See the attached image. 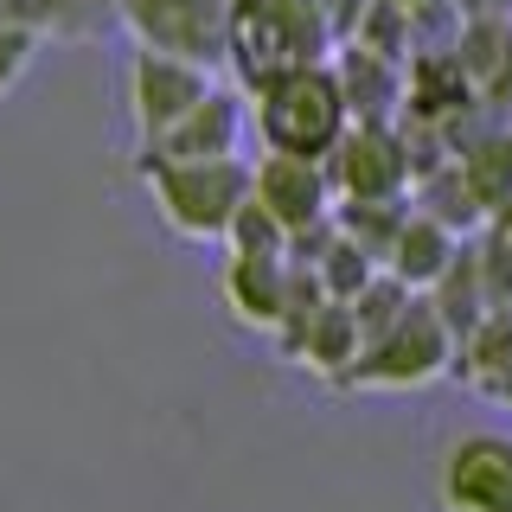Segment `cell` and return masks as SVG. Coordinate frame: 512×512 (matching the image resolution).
Here are the masks:
<instances>
[{
    "mask_svg": "<svg viewBox=\"0 0 512 512\" xmlns=\"http://www.w3.org/2000/svg\"><path fill=\"white\" fill-rule=\"evenodd\" d=\"M333 52H340V32L320 0H231L224 64L244 90H263L269 77L301 71V64H327Z\"/></svg>",
    "mask_w": 512,
    "mask_h": 512,
    "instance_id": "6da1fadb",
    "label": "cell"
},
{
    "mask_svg": "<svg viewBox=\"0 0 512 512\" xmlns=\"http://www.w3.org/2000/svg\"><path fill=\"white\" fill-rule=\"evenodd\" d=\"M135 180L180 244H224L250 199V160H135Z\"/></svg>",
    "mask_w": 512,
    "mask_h": 512,
    "instance_id": "7a4b0ae2",
    "label": "cell"
},
{
    "mask_svg": "<svg viewBox=\"0 0 512 512\" xmlns=\"http://www.w3.org/2000/svg\"><path fill=\"white\" fill-rule=\"evenodd\" d=\"M250 109H256V135H263V148L308 154V160H327L346 141V128H352V103L340 90L333 58L269 77L263 90H250Z\"/></svg>",
    "mask_w": 512,
    "mask_h": 512,
    "instance_id": "3957f363",
    "label": "cell"
},
{
    "mask_svg": "<svg viewBox=\"0 0 512 512\" xmlns=\"http://www.w3.org/2000/svg\"><path fill=\"white\" fill-rule=\"evenodd\" d=\"M455 327L436 314V301L416 295L410 314L397 320L384 340H372L359 352V365L340 378V391H378V397H404V391H423V384H436L455 372Z\"/></svg>",
    "mask_w": 512,
    "mask_h": 512,
    "instance_id": "277c9868",
    "label": "cell"
},
{
    "mask_svg": "<svg viewBox=\"0 0 512 512\" xmlns=\"http://www.w3.org/2000/svg\"><path fill=\"white\" fill-rule=\"evenodd\" d=\"M436 512H512V436L461 429L436 455Z\"/></svg>",
    "mask_w": 512,
    "mask_h": 512,
    "instance_id": "5b68a950",
    "label": "cell"
},
{
    "mask_svg": "<svg viewBox=\"0 0 512 512\" xmlns=\"http://www.w3.org/2000/svg\"><path fill=\"white\" fill-rule=\"evenodd\" d=\"M212 64H199V58H180V52H160V45H135V58H128V122H135V135L141 141H154V135H167L173 122L186 116L199 96H212Z\"/></svg>",
    "mask_w": 512,
    "mask_h": 512,
    "instance_id": "8992f818",
    "label": "cell"
},
{
    "mask_svg": "<svg viewBox=\"0 0 512 512\" xmlns=\"http://www.w3.org/2000/svg\"><path fill=\"white\" fill-rule=\"evenodd\" d=\"M327 173L340 199H404L416 186L410 135L397 122H352L346 141L327 154Z\"/></svg>",
    "mask_w": 512,
    "mask_h": 512,
    "instance_id": "52a82bcc",
    "label": "cell"
},
{
    "mask_svg": "<svg viewBox=\"0 0 512 512\" xmlns=\"http://www.w3.org/2000/svg\"><path fill=\"white\" fill-rule=\"evenodd\" d=\"M122 26L135 45H160L199 64H224V26H231V0H116Z\"/></svg>",
    "mask_w": 512,
    "mask_h": 512,
    "instance_id": "ba28073f",
    "label": "cell"
},
{
    "mask_svg": "<svg viewBox=\"0 0 512 512\" xmlns=\"http://www.w3.org/2000/svg\"><path fill=\"white\" fill-rule=\"evenodd\" d=\"M256 128V109H250V90H224L212 84V96H199V103L186 109L180 122L167 128V135L141 141L135 160H231L244 154V135Z\"/></svg>",
    "mask_w": 512,
    "mask_h": 512,
    "instance_id": "9c48e42d",
    "label": "cell"
},
{
    "mask_svg": "<svg viewBox=\"0 0 512 512\" xmlns=\"http://www.w3.org/2000/svg\"><path fill=\"white\" fill-rule=\"evenodd\" d=\"M250 192H256V199H263L295 237H301V231H320V224H333V205H340L327 160L282 154V148H263V154L250 160Z\"/></svg>",
    "mask_w": 512,
    "mask_h": 512,
    "instance_id": "30bf717a",
    "label": "cell"
},
{
    "mask_svg": "<svg viewBox=\"0 0 512 512\" xmlns=\"http://www.w3.org/2000/svg\"><path fill=\"white\" fill-rule=\"evenodd\" d=\"M288 295H295V256H250V250H231L218 269V301L237 327L250 333H269L288 320Z\"/></svg>",
    "mask_w": 512,
    "mask_h": 512,
    "instance_id": "8fae6325",
    "label": "cell"
},
{
    "mask_svg": "<svg viewBox=\"0 0 512 512\" xmlns=\"http://www.w3.org/2000/svg\"><path fill=\"white\" fill-rule=\"evenodd\" d=\"M276 352H282L288 365H301V372L340 384L352 365H359V352H365V333H359L352 301H320L308 320H295V327L276 333Z\"/></svg>",
    "mask_w": 512,
    "mask_h": 512,
    "instance_id": "7c38bea8",
    "label": "cell"
},
{
    "mask_svg": "<svg viewBox=\"0 0 512 512\" xmlns=\"http://www.w3.org/2000/svg\"><path fill=\"white\" fill-rule=\"evenodd\" d=\"M461 250H468V244H461L455 224H442L436 212L410 205L404 224H397V237H391V256H384V269H391L404 288H416V295H429V288H436L448 269H455Z\"/></svg>",
    "mask_w": 512,
    "mask_h": 512,
    "instance_id": "4fadbf2b",
    "label": "cell"
},
{
    "mask_svg": "<svg viewBox=\"0 0 512 512\" xmlns=\"http://www.w3.org/2000/svg\"><path fill=\"white\" fill-rule=\"evenodd\" d=\"M333 71H340V90H346V103H352V122H391V116H404V64H397V58L372 52V45L340 39Z\"/></svg>",
    "mask_w": 512,
    "mask_h": 512,
    "instance_id": "5bb4252c",
    "label": "cell"
},
{
    "mask_svg": "<svg viewBox=\"0 0 512 512\" xmlns=\"http://www.w3.org/2000/svg\"><path fill=\"white\" fill-rule=\"evenodd\" d=\"M455 52H461V71H468L480 103H506V90H512V20L506 13H468Z\"/></svg>",
    "mask_w": 512,
    "mask_h": 512,
    "instance_id": "9a60e30c",
    "label": "cell"
},
{
    "mask_svg": "<svg viewBox=\"0 0 512 512\" xmlns=\"http://www.w3.org/2000/svg\"><path fill=\"white\" fill-rule=\"evenodd\" d=\"M455 378L480 397H512V308H493L455 352Z\"/></svg>",
    "mask_w": 512,
    "mask_h": 512,
    "instance_id": "2e32d148",
    "label": "cell"
},
{
    "mask_svg": "<svg viewBox=\"0 0 512 512\" xmlns=\"http://www.w3.org/2000/svg\"><path fill=\"white\" fill-rule=\"evenodd\" d=\"M461 173H468V186L480 192V205H487V218L500 224L512 212V135H487V141H468V148H455Z\"/></svg>",
    "mask_w": 512,
    "mask_h": 512,
    "instance_id": "e0dca14e",
    "label": "cell"
},
{
    "mask_svg": "<svg viewBox=\"0 0 512 512\" xmlns=\"http://www.w3.org/2000/svg\"><path fill=\"white\" fill-rule=\"evenodd\" d=\"M224 250H250V256H288L295 250V231H288V224L269 212L263 199H244V212L231 218V237H224Z\"/></svg>",
    "mask_w": 512,
    "mask_h": 512,
    "instance_id": "ac0fdd59",
    "label": "cell"
},
{
    "mask_svg": "<svg viewBox=\"0 0 512 512\" xmlns=\"http://www.w3.org/2000/svg\"><path fill=\"white\" fill-rule=\"evenodd\" d=\"M474 263H480V282H487V301L493 308H512V231L506 224H493L474 244Z\"/></svg>",
    "mask_w": 512,
    "mask_h": 512,
    "instance_id": "d6986e66",
    "label": "cell"
},
{
    "mask_svg": "<svg viewBox=\"0 0 512 512\" xmlns=\"http://www.w3.org/2000/svg\"><path fill=\"white\" fill-rule=\"evenodd\" d=\"M39 39H45L39 26H26L20 13H7V7H0V96H7V90L26 77L32 52H39Z\"/></svg>",
    "mask_w": 512,
    "mask_h": 512,
    "instance_id": "ffe728a7",
    "label": "cell"
},
{
    "mask_svg": "<svg viewBox=\"0 0 512 512\" xmlns=\"http://www.w3.org/2000/svg\"><path fill=\"white\" fill-rule=\"evenodd\" d=\"M320 7H327V20H333V32H340V39H346V32L359 26V13L372 7V0H320Z\"/></svg>",
    "mask_w": 512,
    "mask_h": 512,
    "instance_id": "44dd1931",
    "label": "cell"
},
{
    "mask_svg": "<svg viewBox=\"0 0 512 512\" xmlns=\"http://www.w3.org/2000/svg\"><path fill=\"white\" fill-rule=\"evenodd\" d=\"M397 7H410V13H423V7H429V0H397Z\"/></svg>",
    "mask_w": 512,
    "mask_h": 512,
    "instance_id": "7402d4cb",
    "label": "cell"
},
{
    "mask_svg": "<svg viewBox=\"0 0 512 512\" xmlns=\"http://www.w3.org/2000/svg\"><path fill=\"white\" fill-rule=\"evenodd\" d=\"M506 404H512V397H506Z\"/></svg>",
    "mask_w": 512,
    "mask_h": 512,
    "instance_id": "603a6c76",
    "label": "cell"
}]
</instances>
